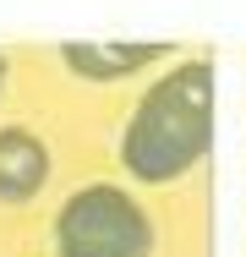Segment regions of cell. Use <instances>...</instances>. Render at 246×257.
<instances>
[{"label": "cell", "instance_id": "1", "mask_svg": "<svg viewBox=\"0 0 246 257\" xmlns=\"http://www.w3.org/2000/svg\"><path fill=\"white\" fill-rule=\"evenodd\" d=\"M213 148V60H175L148 88L126 132H120V164L143 186H170L197 170Z\"/></svg>", "mask_w": 246, "mask_h": 257}, {"label": "cell", "instance_id": "2", "mask_svg": "<svg viewBox=\"0 0 246 257\" xmlns=\"http://www.w3.org/2000/svg\"><path fill=\"white\" fill-rule=\"evenodd\" d=\"M55 257H153V219L115 181L77 186L55 213Z\"/></svg>", "mask_w": 246, "mask_h": 257}, {"label": "cell", "instance_id": "3", "mask_svg": "<svg viewBox=\"0 0 246 257\" xmlns=\"http://www.w3.org/2000/svg\"><path fill=\"white\" fill-rule=\"evenodd\" d=\"M49 186V148L28 126H0V203L22 208Z\"/></svg>", "mask_w": 246, "mask_h": 257}, {"label": "cell", "instance_id": "4", "mask_svg": "<svg viewBox=\"0 0 246 257\" xmlns=\"http://www.w3.org/2000/svg\"><path fill=\"white\" fill-rule=\"evenodd\" d=\"M164 55H170V44H88V39L60 44L66 71H77L82 82H126L148 66H159Z\"/></svg>", "mask_w": 246, "mask_h": 257}, {"label": "cell", "instance_id": "5", "mask_svg": "<svg viewBox=\"0 0 246 257\" xmlns=\"http://www.w3.org/2000/svg\"><path fill=\"white\" fill-rule=\"evenodd\" d=\"M0 82H6V55H0Z\"/></svg>", "mask_w": 246, "mask_h": 257}]
</instances>
